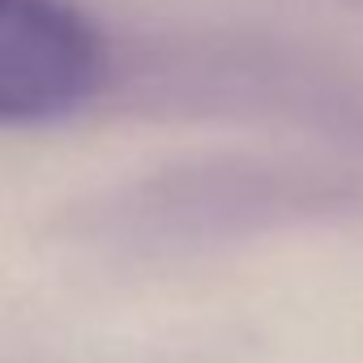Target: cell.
<instances>
[{
	"instance_id": "6da1fadb",
	"label": "cell",
	"mask_w": 363,
	"mask_h": 363,
	"mask_svg": "<svg viewBox=\"0 0 363 363\" xmlns=\"http://www.w3.org/2000/svg\"><path fill=\"white\" fill-rule=\"evenodd\" d=\"M107 73L103 35L73 0H0V124L86 107Z\"/></svg>"
}]
</instances>
